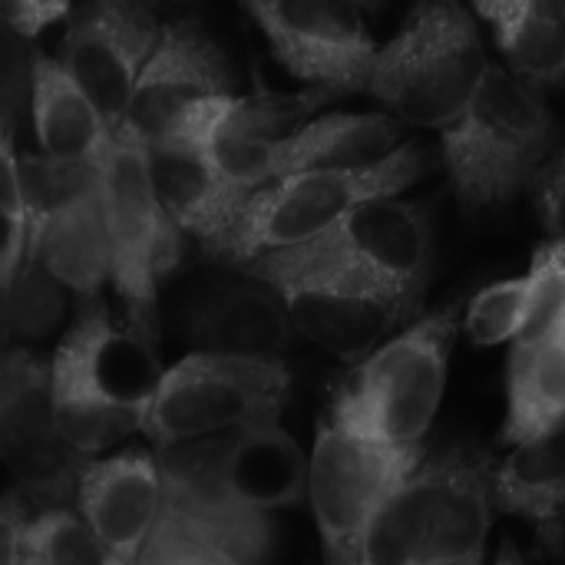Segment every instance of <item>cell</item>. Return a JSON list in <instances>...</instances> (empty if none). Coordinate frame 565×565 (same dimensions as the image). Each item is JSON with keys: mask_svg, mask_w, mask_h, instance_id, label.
<instances>
[{"mask_svg": "<svg viewBox=\"0 0 565 565\" xmlns=\"http://www.w3.org/2000/svg\"><path fill=\"white\" fill-rule=\"evenodd\" d=\"M136 565H242L238 559L225 556V553H215V550H205V546H195V543H185V540H175V536H166V533H152L146 550H142V559Z\"/></svg>", "mask_w": 565, "mask_h": 565, "instance_id": "30", "label": "cell"}, {"mask_svg": "<svg viewBox=\"0 0 565 565\" xmlns=\"http://www.w3.org/2000/svg\"><path fill=\"white\" fill-rule=\"evenodd\" d=\"M79 510L119 565H136L162 513V473L149 454L93 463L79 483Z\"/></svg>", "mask_w": 565, "mask_h": 565, "instance_id": "20", "label": "cell"}, {"mask_svg": "<svg viewBox=\"0 0 565 565\" xmlns=\"http://www.w3.org/2000/svg\"><path fill=\"white\" fill-rule=\"evenodd\" d=\"M291 374L268 358L192 354L162 374L146 414V437L169 450L225 430L271 424L288 401Z\"/></svg>", "mask_w": 565, "mask_h": 565, "instance_id": "9", "label": "cell"}, {"mask_svg": "<svg viewBox=\"0 0 565 565\" xmlns=\"http://www.w3.org/2000/svg\"><path fill=\"white\" fill-rule=\"evenodd\" d=\"M33 122L40 146L56 162L99 166L113 132L89 96L70 79L63 63L33 56Z\"/></svg>", "mask_w": 565, "mask_h": 565, "instance_id": "22", "label": "cell"}, {"mask_svg": "<svg viewBox=\"0 0 565 565\" xmlns=\"http://www.w3.org/2000/svg\"><path fill=\"white\" fill-rule=\"evenodd\" d=\"M397 142V122L387 116H324L278 142H218L209 139L222 172L248 189L291 175L344 172L377 166Z\"/></svg>", "mask_w": 565, "mask_h": 565, "instance_id": "16", "label": "cell"}, {"mask_svg": "<svg viewBox=\"0 0 565 565\" xmlns=\"http://www.w3.org/2000/svg\"><path fill=\"white\" fill-rule=\"evenodd\" d=\"M490 487L500 510L533 526L540 559H565V427L513 450Z\"/></svg>", "mask_w": 565, "mask_h": 565, "instance_id": "21", "label": "cell"}, {"mask_svg": "<svg viewBox=\"0 0 565 565\" xmlns=\"http://www.w3.org/2000/svg\"><path fill=\"white\" fill-rule=\"evenodd\" d=\"M26 73H33V63L26 70V60L20 56L13 33H7L3 36V132H10L13 116L20 109V99L26 93Z\"/></svg>", "mask_w": 565, "mask_h": 565, "instance_id": "32", "label": "cell"}, {"mask_svg": "<svg viewBox=\"0 0 565 565\" xmlns=\"http://www.w3.org/2000/svg\"><path fill=\"white\" fill-rule=\"evenodd\" d=\"M179 334L199 354L278 361L295 344V321L278 288L265 281L212 278L179 305Z\"/></svg>", "mask_w": 565, "mask_h": 565, "instance_id": "18", "label": "cell"}, {"mask_svg": "<svg viewBox=\"0 0 565 565\" xmlns=\"http://www.w3.org/2000/svg\"><path fill=\"white\" fill-rule=\"evenodd\" d=\"M497 565H526V559L520 556V550L513 546V543H503V550H500V559Z\"/></svg>", "mask_w": 565, "mask_h": 565, "instance_id": "34", "label": "cell"}, {"mask_svg": "<svg viewBox=\"0 0 565 565\" xmlns=\"http://www.w3.org/2000/svg\"><path fill=\"white\" fill-rule=\"evenodd\" d=\"M159 26L139 3H89L83 7L63 40V70L89 96L116 136L139 76L159 46Z\"/></svg>", "mask_w": 565, "mask_h": 565, "instance_id": "15", "label": "cell"}, {"mask_svg": "<svg viewBox=\"0 0 565 565\" xmlns=\"http://www.w3.org/2000/svg\"><path fill=\"white\" fill-rule=\"evenodd\" d=\"M457 315L454 301L358 364L334 387L328 420L361 440L414 447L444 394Z\"/></svg>", "mask_w": 565, "mask_h": 565, "instance_id": "6", "label": "cell"}, {"mask_svg": "<svg viewBox=\"0 0 565 565\" xmlns=\"http://www.w3.org/2000/svg\"><path fill=\"white\" fill-rule=\"evenodd\" d=\"M271 288L281 291L295 328L338 358L367 354L420 308V295L348 275H291Z\"/></svg>", "mask_w": 565, "mask_h": 565, "instance_id": "17", "label": "cell"}, {"mask_svg": "<svg viewBox=\"0 0 565 565\" xmlns=\"http://www.w3.org/2000/svg\"><path fill=\"white\" fill-rule=\"evenodd\" d=\"M162 500L212 516H268L301 503L308 467L271 420L159 450Z\"/></svg>", "mask_w": 565, "mask_h": 565, "instance_id": "5", "label": "cell"}, {"mask_svg": "<svg viewBox=\"0 0 565 565\" xmlns=\"http://www.w3.org/2000/svg\"><path fill=\"white\" fill-rule=\"evenodd\" d=\"M63 315V295L56 278L40 262H23L7 288V338H43Z\"/></svg>", "mask_w": 565, "mask_h": 565, "instance_id": "29", "label": "cell"}, {"mask_svg": "<svg viewBox=\"0 0 565 565\" xmlns=\"http://www.w3.org/2000/svg\"><path fill=\"white\" fill-rule=\"evenodd\" d=\"M483 40L460 3H420L371 73V93L417 126H454L487 76Z\"/></svg>", "mask_w": 565, "mask_h": 565, "instance_id": "7", "label": "cell"}, {"mask_svg": "<svg viewBox=\"0 0 565 565\" xmlns=\"http://www.w3.org/2000/svg\"><path fill=\"white\" fill-rule=\"evenodd\" d=\"M536 291H540V275L536 268L526 278L516 281H500L483 288L467 311V334L473 344L480 348H493L503 344L510 338H520L533 305H536Z\"/></svg>", "mask_w": 565, "mask_h": 565, "instance_id": "28", "label": "cell"}, {"mask_svg": "<svg viewBox=\"0 0 565 565\" xmlns=\"http://www.w3.org/2000/svg\"><path fill=\"white\" fill-rule=\"evenodd\" d=\"M228 103V66L218 46L199 23L179 20L162 30L116 136L142 149L209 136Z\"/></svg>", "mask_w": 565, "mask_h": 565, "instance_id": "12", "label": "cell"}, {"mask_svg": "<svg viewBox=\"0 0 565 565\" xmlns=\"http://www.w3.org/2000/svg\"><path fill=\"white\" fill-rule=\"evenodd\" d=\"M17 169H20L26 222H30L26 262H33L46 225L99 192V166L56 162L50 156H23V159H17Z\"/></svg>", "mask_w": 565, "mask_h": 565, "instance_id": "25", "label": "cell"}, {"mask_svg": "<svg viewBox=\"0 0 565 565\" xmlns=\"http://www.w3.org/2000/svg\"><path fill=\"white\" fill-rule=\"evenodd\" d=\"M420 463V444L391 447L361 440L324 417L308 483L328 565H361V546L371 523Z\"/></svg>", "mask_w": 565, "mask_h": 565, "instance_id": "11", "label": "cell"}, {"mask_svg": "<svg viewBox=\"0 0 565 565\" xmlns=\"http://www.w3.org/2000/svg\"><path fill=\"white\" fill-rule=\"evenodd\" d=\"M63 13H66L63 3H33V0H10V3H3V23L17 36H33L46 23L60 20Z\"/></svg>", "mask_w": 565, "mask_h": 565, "instance_id": "33", "label": "cell"}, {"mask_svg": "<svg viewBox=\"0 0 565 565\" xmlns=\"http://www.w3.org/2000/svg\"><path fill=\"white\" fill-rule=\"evenodd\" d=\"M559 126L543 99L490 66L467 113L444 132V159L467 212L510 205L556 159Z\"/></svg>", "mask_w": 565, "mask_h": 565, "instance_id": "3", "label": "cell"}, {"mask_svg": "<svg viewBox=\"0 0 565 565\" xmlns=\"http://www.w3.org/2000/svg\"><path fill=\"white\" fill-rule=\"evenodd\" d=\"M99 195L109 232L113 278L126 308V328L152 348L156 341V281L175 265L179 242L172 218L156 199L146 149L113 136L99 159Z\"/></svg>", "mask_w": 565, "mask_h": 565, "instance_id": "10", "label": "cell"}, {"mask_svg": "<svg viewBox=\"0 0 565 565\" xmlns=\"http://www.w3.org/2000/svg\"><path fill=\"white\" fill-rule=\"evenodd\" d=\"M268 33L278 60L318 89L341 96L371 86L377 66L374 40L354 3H245Z\"/></svg>", "mask_w": 565, "mask_h": 565, "instance_id": "14", "label": "cell"}, {"mask_svg": "<svg viewBox=\"0 0 565 565\" xmlns=\"http://www.w3.org/2000/svg\"><path fill=\"white\" fill-rule=\"evenodd\" d=\"M427 169L430 152L420 146H404L367 169L311 172L271 182L252 192L235 225L218 242L205 245V252L245 268L262 255L301 248L331 232L354 209L397 195Z\"/></svg>", "mask_w": 565, "mask_h": 565, "instance_id": "4", "label": "cell"}, {"mask_svg": "<svg viewBox=\"0 0 565 565\" xmlns=\"http://www.w3.org/2000/svg\"><path fill=\"white\" fill-rule=\"evenodd\" d=\"M146 162L156 199L166 209V215L179 228L199 235L202 245L218 242L252 199L248 189L235 185L222 172L209 146V136H185L149 146Z\"/></svg>", "mask_w": 565, "mask_h": 565, "instance_id": "19", "label": "cell"}, {"mask_svg": "<svg viewBox=\"0 0 565 565\" xmlns=\"http://www.w3.org/2000/svg\"><path fill=\"white\" fill-rule=\"evenodd\" d=\"M536 199H540L546 232L553 235V245H559L565 252V152L556 156L536 179Z\"/></svg>", "mask_w": 565, "mask_h": 565, "instance_id": "31", "label": "cell"}, {"mask_svg": "<svg viewBox=\"0 0 565 565\" xmlns=\"http://www.w3.org/2000/svg\"><path fill=\"white\" fill-rule=\"evenodd\" d=\"M0 447L20 493L33 503L63 507L79 497L89 467L60 430L53 364L20 348L3 354Z\"/></svg>", "mask_w": 565, "mask_h": 565, "instance_id": "13", "label": "cell"}, {"mask_svg": "<svg viewBox=\"0 0 565 565\" xmlns=\"http://www.w3.org/2000/svg\"><path fill=\"white\" fill-rule=\"evenodd\" d=\"M331 99V93H298V96H278V93H258L248 99H232L215 126L209 129V139L218 142H278L298 132L301 119L318 106Z\"/></svg>", "mask_w": 565, "mask_h": 565, "instance_id": "26", "label": "cell"}, {"mask_svg": "<svg viewBox=\"0 0 565 565\" xmlns=\"http://www.w3.org/2000/svg\"><path fill=\"white\" fill-rule=\"evenodd\" d=\"M493 460L473 444H447L371 523L361 565H483L493 507Z\"/></svg>", "mask_w": 565, "mask_h": 565, "instance_id": "1", "label": "cell"}, {"mask_svg": "<svg viewBox=\"0 0 565 565\" xmlns=\"http://www.w3.org/2000/svg\"><path fill=\"white\" fill-rule=\"evenodd\" d=\"M430 265V209L420 202L381 199L354 209L321 238L301 248L262 255L248 262L242 271L265 285H275L291 275H348L424 298Z\"/></svg>", "mask_w": 565, "mask_h": 565, "instance_id": "8", "label": "cell"}, {"mask_svg": "<svg viewBox=\"0 0 565 565\" xmlns=\"http://www.w3.org/2000/svg\"><path fill=\"white\" fill-rule=\"evenodd\" d=\"M159 381L152 348L129 328H113L99 298L83 301L53 361L56 420L66 444L93 457L142 427Z\"/></svg>", "mask_w": 565, "mask_h": 565, "instance_id": "2", "label": "cell"}, {"mask_svg": "<svg viewBox=\"0 0 565 565\" xmlns=\"http://www.w3.org/2000/svg\"><path fill=\"white\" fill-rule=\"evenodd\" d=\"M497 30L510 63L533 86H565V3L493 0L477 7Z\"/></svg>", "mask_w": 565, "mask_h": 565, "instance_id": "23", "label": "cell"}, {"mask_svg": "<svg viewBox=\"0 0 565 565\" xmlns=\"http://www.w3.org/2000/svg\"><path fill=\"white\" fill-rule=\"evenodd\" d=\"M20 565H119L86 520L70 510H50L30 520L20 546Z\"/></svg>", "mask_w": 565, "mask_h": 565, "instance_id": "27", "label": "cell"}, {"mask_svg": "<svg viewBox=\"0 0 565 565\" xmlns=\"http://www.w3.org/2000/svg\"><path fill=\"white\" fill-rule=\"evenodd\" d=\"M33 262H40L56 281L83 295V301H93L106 268H113L103 195L96 192L60 218H53L36 245Z\"/></svg>", "mask_w": 565, "mask_h": 565, "instance_id": "24", "label": "cell"}]
</instances>
